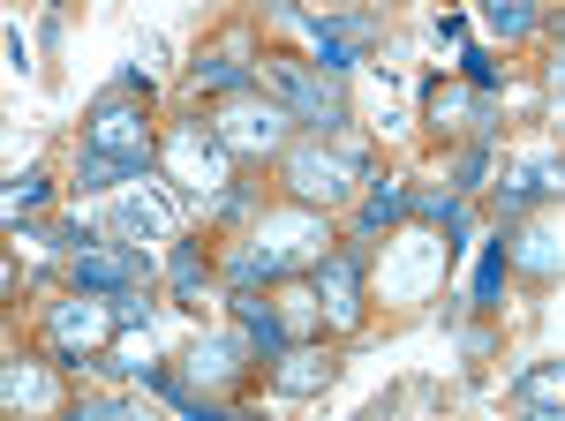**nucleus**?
I'll return each instance as SVG.
<instances>
[{
    "label": "nucleus",
    "mask_w": 565,
    "mask_h": 421,
    "mask_svg": "<svg viewBox=\"0 0 565 421\" xmlns=\"http://www.w3.org/2000/svg\"><path fill=\"white\" fill-rule=\"evenodd\" d=\"M287 121H295L287 106H271V98H249V90H242L212 128H218V143H226V151H242V159H271V151L287 143Z\"/></svg>",
    "instance_id": "0eeeda50"
},
{
    "label": "nucleus",
    "mask_w": 565,
    "mask_h": 421,
    "mask_svg": "<svg viewBox=\"0 0 565 421\" xmlns=\"http://www.w3.org/2000/svg\"><path fill=\"white\" fill-rule=\"evenodd\" d=\"M513 399H521L527 414H565V361H535L513 377Z\"/></svg>",
    "instance_id": "4468645a"
},
{
    "label": "nucleus",
    "mask_w": 565,
    "mask_h": 421,
    "mask_svg": "<svg viewBox=\"0 0 565 421\" xmlns=\"http://www.w3.org/2000/svg\"><path fill=\"white\" fill-rule=\"evenodd\" d=\"M271 384H279L287 399H309V391L332 384V354H324V346H287V354L271 361Z\"/></svg>",
    "instance_id": "ddd939ff"
},
{
    "label": "nucleus",
    "mask_w": 565,
    "mask_h": 421,
    "mask_svg": "<svg viewBox=\"0 0 565 421\" xmlns=\"http://www.w3.org/2000/svg\"><path fill=\"white\" fill-rule=\"evenodd\" d=\"M505 256H513V241L498 234V241H490V256H482V271H476V309H490V301H498V287H505Z\"/></svg>",
    "instance_id": "b1692460"
},
{
    "label": "nucleus",
    "mask_w": 565,
    "mask_h": 421,
    "mask_svg": "<svg viewBox=\"0 0 565 421\" xmlns=\"http://www.w3.org/2000/svg\"><path fill=\"white\" fill-rule=\"evenodd\" d=\"M317 256H324V218L309 204L295 210H271L257 226V241L226 263V287H271V279H287V271H317Z\"/></svg>",
    "instance_id": "f257e3e1"
},
{
    "label": "nucleus",
    "mask_w": 565,
    "mask_h": 421,
    "mask_svg": "<svg viewBox=\"0 0 565 421\" xmlns=\"http://www.w3.org/2000/svg\"><path fill=\"white\" fill-rule=\"evenodd\" d=\"M242 346H249V338H212V346H196V361H189V377L204 384V377H234V354H242Z\"/></svg>",
    "instance_id": "4be33fe9"
},
{
    "label": "nucleus",
    "mask_w": 565,
    "mask_h": 421,
    "mask_svg": "<svg viewBox=\"0 0 565 421\" xmlns=\"http://www.w3.org/2000/svg\"><path fill=\"white\" fill-rule=\"evenodd\" d=\"M106 369H114V377H143V384H151L159 369H167V361H151V332L136 338V324H129V332L114 338V354H106Z\"/></svg>",
    "instance_id": "dca6fc26"
},
{
    "label": "nucleus",
    "mask_w": 565,
    "mask_h": 421,
    "mask_svg": "<svg viewBox=\"0 0 565 421\" xmlns=\"http://www.w3.org/2000/svg\"><path fill=\"white\" fill-rule=\"evenodd\" d=\"M565 188V159H527V166H513V181L498 188V204H505V218H521V210H535L543 196H558Z\"/></svg>",
    "instance_id": "f8f14e48"
},
{
    "label": "nucleus",
    "mask_w": 565,
    "mask_h": 421,
    "mask_svg": "<svg viewBox=\"0 0 565 421\" xmlns=\"http://www.w3.org/2000/svg\"><path fill=\"white\" fill-rule=\"evenodd\" d=\"M84 151H106V159H129L136 173H151L159 143H151L143 114L129 106V90H114V98H98V106H90V121H84Z\"/></svg>",
    "instance_id": "20e7f679"
},
{
    "label": "nucleus",
    "mask_w": 565,
    "mask_h": 421,
    "mask_svg": "<svg viewBox=\"0 0 565 421\" xmlns=\"http://www.w3.org/2000/svg\"><path fill=\"white\" fill-rule=\"evenodd\" d=\"M317 301H324V316H332L340 332L362 316V249H324L317 256Z\"/></svg>",
    "instance_id": "9d476101"
},
{
    "label": "nucleus",
    "mask_w": 565,
    "mask_h": 421,
    "mask_svg": "<svg viewBox=\"0 0 565 421\" xmlns=\"http://www.w3.org/2000/svg\"><path fill=\"white\" fill-rule=\"evenodd\" d=\"M362 173H370V143L340 128L332 143L317 136V143H295V151H287V196L309 204V210H332V204H348V188Z\"/></svg>",
    "instance_id": "f03ea898"
},
{
    "label": "nucleus",
    "mask_w": 565,
    "mask_h": 421,
    "mask_svg": "<svg viewBox=\"0 0 565 421\" xmlns=\"http://www.w3.org/2000/svg\"><path fill=\"white\" fill-rule=\"evenodd\" d=\"M196 90L242 98V90H257V68H249V61H234V53H212V61H196Z\"/></svg>",
    "instance_id": "2eb2a0df"
},
{
    "label": "nucleus",
    "mask_w": 565,
    "mask_h": 421,
    "mask_svg": "<svg viewBox=\"0 0 565 421\" xmlns=\"http://www.w3.org/2000/svg\"><path fill=\"white\" fill-rule=\"evenodd\" d=\"M482 166H490V143L476 136V143L460 151V166H452V188H460V196H476V188H482Z\"/></svg>",
    "instance_id": "bb28decb"
},
{
    "label": "nucleus",
    "mask_w": 565,
    "mask_h": 421,
    "mask_svg": "<svg viewBox=\"0 0 565 421\" xmlns=\"http://www.w3.org/2000/svg\"><path fill=\"white\" fill-rule=\"evenodd\" d=\"M0 399H8V407H45V399H53V384H45L39 369H23V361H8V377H0Z\"/></svg>",
    "instance_id": "412c9836"
},
{
    "label": "nucleus",
    "mask_w": 565,
    "mask_h": 421,
    "mask_svg": "<svg viewBox=\"0 0 565 421\" xmlns=\"http://www.w3.org/2000/svg\"><path fill=\"white\" fill-rule=\"evenodd\" d=\"M167 166H174L181 188H196V196H218L226 188V143H218V128H174L167 136Z\"/></svg>",
    "instance_id": "6e6552de"
},
{
    "label": "nucleus",
    "mask_w": 565,
    "mask_h": 421,
    "mask_svg": "<svg viewBox=\"0 0 565 421\" xmlns=\"http://www.w3.org/2000/svg\"><path fill=\"white\" fill-rule=\"evenodd\" d=\"M242 210H249V188H242V181H226V188L212 196V218H242Z\"/></svg>",
    "instance_id": "c756f323"
},
{
    "label": "nucleus",
    "mask_w": 565,
    "mask_h": 421,
    "mask_svg": "<svg viewBox=\"0 0 565 421\" xmlns=\"http://www.w3.org/2000/svg\"><path fill=\"white\" fill-rule=\"evenodd\" d=\"M76 181H84L90 196H106V188H121V181H143V173H136L129 159H106V151H84V166H76Z\"/></svg>",
    "instance_id": "a211bd4d"
},
{
    "label": "nucleus",
    "mask_w": 565,
    "mask_h": 421,
    "mask_svg": "<svg viewBox=\"0 0 565 421\" xmlns=\"http://www.w3.org/2000/svg\"><path fill=\"white\" fill-rule=\"evenodd\" d=\"M106 226L121 234V241H174V226H181V210L167 188H136V196H114V210H106Z\"/></svg>",
    "instance_id": "1a4fd4ad"
},
{
    "label": "nucleus",
    "mask_w": 565,
    "mask_h": 421,
    "mask_svg": "<svg viewBox=\"0 0 565 421\" xmlns=\"http://www.w3.org/2000/svg\"><path fill=\"white\" fill-rule=\"evenodd\" d=\"M482 23L498 39H527L535 31V0H482Z\"/></svg>",
    "instance_id": "aec40b11"
},
{
    "label": "nucleus",
    "mask_w": 565,
    "mask_h": 421,
    "mask_svg": "<svg viewBox=\"0 0 565 421\" xmlns=\"http://www.w3.org/2000/svg\"><path fill=\"white\" fill-rule=\"evenodd\" d=\"M317 316H324L317 287H287V294H279V324H287V332H317Z\"/></svg>",
    "instance_id": "5701e85b"
},
{
    "label": "nucleus",
    "mask_w": 565,
    "mask_h": 421,
    "mask_svg": "<svg viewBox=\"0 0 565 421\" xmlns=\"http://www.w3.org/2000/svg\"><path fill=\"white\" fill-rule=\"evenodd\" d=\"M234 324H242V338H249V354H264V361H279L287 354V324H279V309L257 294V287H234Z\"/></svg>",
    "instance_id": "9b49d317"
},
{
    "label": "nucleus",
    "mask_w": 565,
    "mask_h": 421,
    "mask_svg": "<svg viewBox=\"0 0 565 421\" xmlns=\"http://www.w3.org/2000/svg\"><path fill=\"white\" fill-rule=\"evenodd\" d=\"M68 279L84 287V294H121V287H151V256L136 249V241H84V249L68 256Z\"/></svg>",
    "instance_id": "39448f33"
},
{
    "label": "nucleus",
    "mask_w": 565,
    "mask_h": 421,
    "mask_svg": "<svg viewBox=\"0 0 565 421\" xmlns=\"http://www.w3.org/2000/svg\"><path fill=\"white\" fill-rule=\"evenodd\" d=\"M521 263H527V271H558V249H551V234H527Z\"/></svg>",
    "instance_id": "cd10ccee"
},
{
    "label": "nucleus",
    "mask_w": 565,
    "mask_h": 421,
    "mask_svg": "<svg viewBox=\"0 0 565 421\" xmlns=\"http://www.w3.org/2000/svg\"><path fill=\"white\" fill-rule=\"evenodd\" d=\"M415 204V196H407V188H399V181H385V188H377V196H370V204L354 210V241H370V234H377V226H392V218H399V210Z\"/></svg>",
    "instance_id": "f3484780"
},
{
    "label": "nucleus",
    "mask_w": 565,
    "mask_h": 421,
    "mask_svg": "<svg viewBox=\"0 0 565 421\" xmlns=\"http://www.w3.org/2000/svg\"><path fill=\"white\" fill-rule=\"evenodd\" d=\"M39 204H45V173H15V181H8V218L23 226Z\"/></svg>",
    "instance_id": "a878e982"
},
{
    "label": "nucleus",
    "mask_w": 565,
    "mask_h": 421,
    "mask_svg": "<svg viewBox=\"0 0 565 421\" xmlns=\"http://www.w3.org/2000/svg\"><path fill=\"white\" fill-rule=\"evenodd\" d=\"M257 90L271 98V106H287L295 121H309L317 136H340V128H348V98L324 84V68H317V61H264Z\"/></svg>",
    "instance_id": "7ed1b4c3"
},
{
    "label": "nucleus",
    "mask_w": 565,
    "mask_h": 421,
    "mask_svg": "<svg viewBox=\"0 0 565 421\" xmlns=\"http://www.w3.org/2000/svg\"><path fill=\"white\" fill-rule=\"evenodd\" d=\"M204 287H212V279H204V263H196L189 241H181V249H174V294L189 301V309H204Z\"/></svg>",
    "instance_id": "393cba45"
},
{
    "label": "nucleus",
    "mask_w": 565,
    "mask_h": 421,
    "mask_svg": "<svg viewBox=\"0 0 565 421\" xmlns=\"http://www.w3.org/2000/svg\"><path fill=\"white\" fill-rule=\"evenodd\" d=\"M430 121H437V128H482V106L468 98V90L437 84V90H430Z\"/></svg>",
    "instance_id": "6ab92c4d"
},
{
    "label": "nucleus",
    "mask_w": 565,
    "mask_h": 421,
    "mask_svg": "<svg viewBox=\"0 0 565 421\" xmlns=\"http://www.w3.org/2000/svg\"><path fill=\"white\" fill-rule=\"evenodd\" d=\"M114 332H121V324H114V301L106 294H84V287H76V301L53 309V354H61V369H84V354H98Z\"/></svg>",
    "instance_id": "423d86ee"
},
{
    "label": "nucleus",
    "mask_w": 565,
    "mask_h": 421,
    "mask_svg": "<svg viewBox=\"0 0 565 421\" xmlns=\"http://www.w3.org/2000/svg\"><path fill=\"white\" fill-rule=\"evenodd\" d=\"M460 61H468V84L490 98V90H498V61H490V53H460Z\"/></svg>",
    "instance_id": "c85d7f7f"
},
{
    "label": "nucleus",
    "mask_w": 565,
    "mask_h": 421,
    "mask_svg": "<svg viewBox=\"0 0 565 421\" xmlns=\"http://www.w3.org/2000/svg\"><path fill=\"white\" fill-rule=\"evenodd\" d=\"M551 90H565V61H558V68H551Z\"/></svg>",
    "instance_id": "7c9ffc66"
}]
</instances>
